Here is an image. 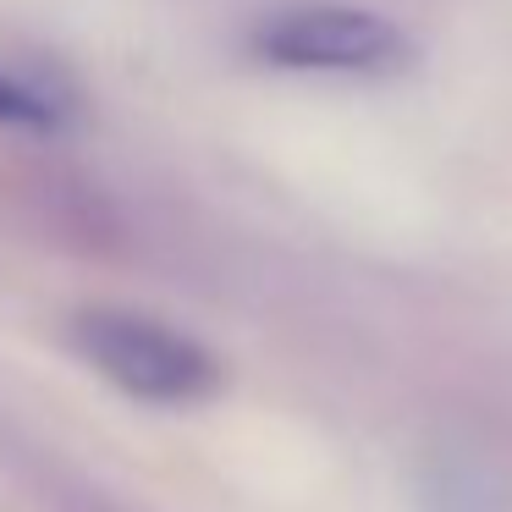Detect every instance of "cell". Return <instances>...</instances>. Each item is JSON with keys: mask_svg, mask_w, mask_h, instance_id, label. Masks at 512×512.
I'll use <instances>...</instances> for the list:
<instances>
[{"mask_svg": "<svg viewBox=\"0 0 512 512\" xmlns=\"http://www.w3.org/2000/svg\"><path fill=\"white\" fill-rule=\"evenodd\" d=\"M72 116V94L61 83H45L34 72H17L0 61V127L23 133H61Z\"/></svg>", "mask_w": 512, "mask_h": 512, "instance_id": "3957f363", "label": "cell"}, {"mask_svg": "<svg viewBox=\"0 0 512 512\" xmlns=\"http://www.w3.org/2000/svg\"><path fill=\"white\" fill-rule=\"evenodd\" d=\"M67 342L94 375L149 408H199L221 397L226 369L199 336L138 309H83L72 314Z\"/></svg>", "mask_w": 512, "mask_h": 512, "instance_id": "6da1fadb", "label": "cell"}, {"mask_svg": "<svg viewBox=\"0 0 512 512\" xmlns=\"http://www.w3.org/2000/svg\"><path fill=\"white\" fill-rule=\"evenodd\" d=\"M254 56L281 72H320V78H397L413 67V39L402 23L369 6H281L248 34Z\"/></svg>", "mask_w": 512, "mask_h": 512, "instance_id": "7a4b0ae2", "label": "cell"}]
</instances>
